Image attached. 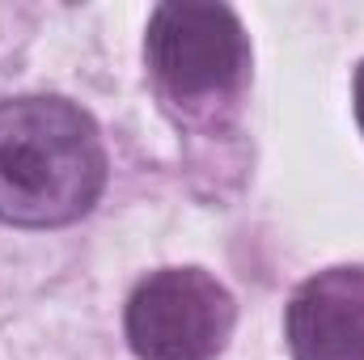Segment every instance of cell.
<instances>
[{
    "instance_id": "obj_1",
    "label": "cell",
    "mask_w": 364,
    "mask_h": 360,
    "mask_svg": "<svg viewBox=\"0 0 364 360\" xmlns=\"http://www.w3.org/2000/svg\"><path fill=\"white\" fill-rule=\"evenodd\" d=\"M106 186L102 136L64 97L0 102V221L21 229L73 225Z\"/></svg>"
},
{
    "instance_id": "obj_2",
    "label": "cell",
    "mask_w": 364,
    "mask_h": 360,
    "mask_svg": "<svg viewBox=\"0 0 364 360\" xmlns=\"http://www.w3.org/2000/svg\"><path fill=\"white\" fill-rule=\"evenodd\" d=\"M233 331V297L199 268H166L136 284L127 344L140 360H216Z\"/></svg>"
},
{
    "instance_id": "obj_3",
    "label": "cell",
    "mask_w": 364,
    "mask_h": 360,
    "mask_svg": "<svg viewBox=\"0 0 364 360\" xmlns=\"http://www.w3.org/2000/svg\"><path fill=\"white\" fill-rule=\"evenodd\" d=\"M144 47L153 73L178 97H203L237 85L250 60L233 9L191 4V0H170L153 13Z\"/></svg>"
},
{
    "instance_id": "obj_4",
    "label": "cell",
    "mask_w": 364,
    "mask_h": 360,
    "mask_svg": "<svg viewBox=\"0 0 364 360\" xmlns=\"http://www.w3.org/2000/svg\"><path fill=\"white\" fill-rule=\"evenodd\" d=\"M284 335L296 360H364V271H326L288 305Z\"/></svg>"
},
{
    "instance_id": "obj_5",
    "label": "cell",
    "mask_w": 364,
    "mask_h": 360,
    "mask_svg": "<svg viewBox=\"0 0 364 360\" xmlns=\"http://www.w3.org/2000/svg\"><path fill=\"white\" fill-rule=\"evenodd\" d=\"M352 102H356V119L364 127V64L356 68V85H352Z\"/></svg>"
}]
</instances>
